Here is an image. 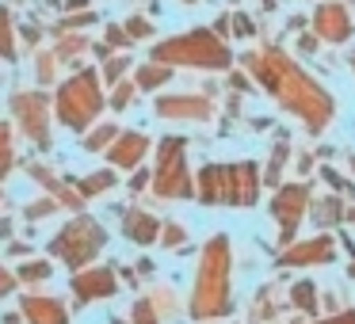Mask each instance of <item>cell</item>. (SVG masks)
Returning a JSON list of instances; mask_svg holds the SVG:
<instances>
[{
  "instance_id": "obj_1",
  "label": "cell",
  "mask_w": 355,
  "mask_h": 324,
  "mask_svg": "<svg viewBox=\"0 0 355 324\" xmlns=\"http://www.w3.org/2000/svg\"><path fill=\"white\" fill-rule=\"evenodd\" d=\"M237 65L286 111V115L298 118L309 138H321V134L329 130V123L336 118V100H332V92L313 77V73L302 69L298 57L286 54L275 42H263V46H256V50L237 54Z\"/></svg>"
},
{
  "instance_id": "obj_2",
  "label": "cell",
  "mask_w": 355,
  "mask_h": 324,
  "mask_svg": "<svg viewBox=\"0 0 355 324\" xmlns=\"http://www.w3.org/2000/svg\"><path fill=\"white\" fill-rule=\"evenodd\" d=\"M187 313L191 321H222L233 313V244L225 233L202 244L199 263H195V282L191 298H187Z\"/></svg>"
},
{
  "instance_id": "obj_3",
  "label": "cell",
  "mask_w": 355,
  "mask_h": 324,
  "mask_svg": "<svg viewBox=\"0 0 355 324\" xmlns=\"http://www.w3.org/2000/svg\"><path fill=\"white\" fill-rule=\"evenodd\" d=\"M149 62L172 65V69H199V73H230L237 65V54L230 50V42H222L210 27H191L184 35L157 42Z\"/></svg>"
},
{
  "instance_id": "obj_4",
  "label": "cell",
  "mask_w": 355,
  "mask_h": 324,
  "mask_svg": "<svg viewBox=\"0 0 355 324\" xmlns=\"http://www.w3.org/2000/svg\"><path fill=\"white\" fill-rule=\"evenodd\" d=\"M153 195L168 202L195 199V176L187 168V138H161L153 156Z\"/></svg>"
},
{
  "instance_id": "obj_5",
  "label": "cell",
  "mask_w": 355,
  "mask_h": 324,
  "mask_svg": "<svg viewBox=\"0 0 355 324\" xmlns=\"http://www.w3.org/2000/svg\"><path fill=\"white\" fill-rule=\"evenodd\" d=\"M103 92H100V73L96 69H80L77 77H69L58 92L54 107H58V118L62 126L69 130H88L96 123V115L103 111Z\"/></svg>"
},
{
  "instance_id": "obj_6",
  "label": "cell",
  "mask_w": 355,
  "mask_h": 324,
  "mask_svg": "<svg viewBox=\"0 0 355 324\" xmlns=\"http://www.w3.org/2000/svg\"><path fill=\"white\" fill-rule=\"evenodd\" d=\"M309 202H313V183L309 179H294V183H283L279 191H271L268 214L275 222L279 244H294L302 233V225L309 222Z\"/></svg>"
},
{
  "instance_id": "obj_7",
  "label": "cell",
  "mask_w": 355,
  "mask_h": 324,
  "mask_svg": "<svg viewBox=\"0 0 355 324\" xmlns=\"http://www.w3.org/2000/svg\"><path fill=\"white\" fill-rule=\"evenodd\" d=\"M103 244H107V233H103V225L96 222V217H88V214H80V217H73L69 225H65L62 233L54 237V255L62 263H69L73 271H85L88 263L96 260V255L103 252Z\"/></svg>"
},
{
  "instance_id": "obj_8",
  "label": "cell",
  "mask_w": 355,
  "mask_h": 324,
  "mask_svg": "<svg viewBox=\"0 0 355 324\" xmlns=\"http://www.w3.org/2000/svg\"><path fill=\"white\" fill-rule=\"evenodd\" d=\"M340 255V240L332 233H313V237H298L294 244L279 248L275 263L291 271H306V267H329Z\"/></svg>"
},
{
  "instance_id": "obj_9",
  "label": "cell",
  "mask_w": 355,
  "mask_h": 324,
  "mask_svg": "<svg viewBox=\"0 0 355 324\" xmlns=\"http://www.w3.org/2000/svg\"><path fill=\"white\" fill-rule=\"evenodd\" d=\"M153 111L168 123H214L218 103L207 92H168V96H157Z\"/></svg>"
},
{
  "instance_id": "obj_10",
  "label": "cell",
  "mask_w": 355,
  "mask_h": 324,
  "mask_svg": "<svg viewBox=\"0 0 355 324\" xmlns=\"http://www.w3.org/2000/svg\"><path fill=\"white\" fill-rule=\"evenodd\" d=\"M309 31L321 42H329V46H344L355 35V16L344 0H324V4L313 8V16H309Z\"/></svg>"
},
{
  "instance_id": "obj_11",
  "label": "cell",
  "mask_w": 355,
  "mask_h": 324,
  "mask_svg": "<svg viewBox=\"0 0 355 324\" xmlns=\"http://www.w3.org/2000/svg\"><path fill=\"white\" fill-rule=\"evenodd\" d=\"M263 195V168L256 161H233L230 164V202L225 206L252 210Z\"/></svg>"
},
{
  "instance_id": "obj_12",
  "label": "cell",
  "mask_w": 355,
  "mask_h": 324,
  "mask_svg": "<svg viewBox=\"0 0 355 324\" xmlns=\"http://www.w3.org/2000/svg\"><path fill=\"white\" fill-rule=\"evenodd\" d=\"M12 107H16V115H19V123H24V130L31 134L35 141H39L42 149L50 145V130H46V107H50V100L42 92H24V96H16L12 100Z\"/></svg>"
},
{
  "instance_id": "obj_13",
  "label": "cell",
  "mask_w": 355,
  "mask_h": 324,
  "mask_svg": "<svg viewBox=\"0 0 355 324\" xmlns=\"http://www.w3.org/2000/svg\"><path fill=\"white\" fill-rule=\"evenodd\" d=\"M195 199L202 206H225L230 202V164H202L195 172Z\"/></svg>"
},
{
  "instance_id": "obj_14",
  "label": "cell",
  "mask_w": 355,
  "mask_h": 324,
  "mask_svg": "<svg viewBox=\"0 0 355 324\" xmlns=\"http://www.w3.org/2000/svg\"><path fill=\"white\" fill-rule=\"evenodd\" d=\"M149 149H153V141H149L141 130H130V134H119L115 138V145L107 149V161H111V168L134 172V168H141V161H146Z\"/></svg>"
},
{
  "instance_id": "obj_15",
  "label": "cell",
  "mask_w": 355,
  "mask_h": 324,
  "mask_svg": "<svg viewBox=\"0 0 355 324\" xmlns=\"http://www.w3.org/2000/svg\"><path fill=\"white\" fill-rule=\"evenodd\" d=\"M119 290V278L111 267H85L73 275V294L80 301H100V298H111Z\"/></svg>"
},
{
  "instance_id": "obj_16",
  "label": "cell",
  "mask_w": 355,
  "mask_h": 324,
  "mask_svg": "<svg viewBox=\"0 0 355 324\" xmlns=\"http://www.w3.org/2000/svg\"><path fill=\"white\" fill-rule=\"evenodd\" d=\"M344 214H347V199L336 191L329 195H317L313 191V202H309V222H313L317 233H332L344 225Z\"/></svg>"
},
{
  "instance_id": "obj_17",
  "label": "cell",
  "mask_w": 355,
  "mask_h": 324,
  "mask_svg": "<svg viewBox=\"0 0 355 324\" xmlns=\"http://www.w3.org/2000/svg\"><path fill=\"white\" fill-rule=\"evenodd\" d=\"M161 217L157 214H149V210H141V206H126L123 210V233H126V240H134V244H153V240H161Z\"/></svg>"
},
{
  "instance_id": "obj_18",
  "label": "cell",
  "mask_w": 355,
  "mask_h": 324,
  "mask_svg": "<svg viewBox=\"0 0 355 324\" xmlns=\"http://www.w3.org/2000/svg\"><path fill=\"white\" fill-rule=\"evenodd\" d=\"M286 309H291V301L279 298V282H268L256 290L252 305H248V324H275L283 321Z\"/></svg>"
},
{
  "instance_id": "obj_19",
  "label": "cell",
  "mask_w": 355,
  "mask_h": 324,
  "mask_svg": "<svg viewBox=\"0 0 355 324\" xmlns=\"http://www.w3.org/2000/svg\"><path fill=\"white\" fill-rule=\"evenodd\" d=\"M291 161H294V149H291V141H286V130H275V145H271V156H268V164H263V187H268V191H279V187H283V172Z\"/></svg>"
},
{
  "instance_id": "obj_20",
  "label": "cell",
  "mask_w": 355,
  "mask_h": 324,
  "mask_svg": "<svg viewBox=\"0 0 355 324\" xmlns=\"http://www.w3.org/2000/svg\"><path fill=\"white\" fill-rule=\"evenodd\" d=\"M286 301H291V313H302L309 321H317V313H321V286L313 278H298L286 290Z\"/></svg>"
},
{
  "instance_id": "obj_21",
  "label": "cell",
  "mask_w": 355,
  "mask_h": 324,
  "mask_svg": "<svg viewBox=\"0 0 355 324\" xmlns=\"http://www.w3.org/2000/svg\"><path fill=\"white\" fill-rule=\"evenodd\" d=\"M24 313L31 324H69V313H65V305L58 298H27Z\"/></svg>"
},
{
  "instance_id": "obj_22",
  "label": "cell",
  "mask_w": 355,
  "mask_h": 324,
  "mask_svg": "<svg viewBox=\"0 0 355 324\" xmlns=\"http://www.w3.org/2000/svg\"><path fill=\"white\" fill-rule=\"evenodd\" d=\"M172 65H161V62H146L138 65V73H134V84H138V92H161L164 84L172 80Z\"/></svg>"
},
{
  "instance_id": "obj_23",
  "label": "cell",
  "mask_w": 355,
  "mask_h": 324,
  "mask_svg": "<svg viewBox=\"0 0 355 324\" xmlns=\"http://www.w3.org/2000/svg\"><path fill=\"white\" fill-rule=\"evenodd\" d=\"M317 179H321L329 191H336V195H344L347 202H355V179H347L344 172H336L332 164H321V168H317Z\"/></svg>"
},
{
  "instance_id": "obj_24",
  "label": "cell",
  "mask_w": 355,
  "mask_h": 324,
  "mask_svg": "<svg viewBox=\"0 0 355 324\" xmlns=\"http://www.w3.org/2000/svg\"><path fill=\"white\" fill-rule=\"evenodd\" d=\"M111 187H115V172L103 168V172H92L88 179H80V183H77V195H80V199H96V195H107Z\"/></svg>"
},
{
  "instance_id": "obj_25",
  "label": "cell",
  "mask_w": 355,
  "mask_h": 324,
  "mask_svg": "<svg viewBox=\"0 0 355 324\" xmlns=\"http://www.w3.org/2000/svg\"><path fill=\"white\" fill-rule=\"evenodd\" d=\"M115 138H119V126L115 123H103V126H96V130L85 138V149H88V153H107V149L115 145Z\"/></svg>"
},
{
  "instance_id": "obj_26",
  "label": "cell",
  "mask_w": 355,
  "mask_h": 324,
  "mask_svg": "<svg viewBox=\"0 0 355 324\" xmlns=\"http://www.w3.org/2000/svg\"><path fill=\"white\" fill-rule=\"evenodd\" d=\"M149 301H153L157 316H164V321L180 316V301H176V294H172L168 286H164V290H153V294H149Z\"/></svg>"
},
{
  "instance_id": "obj_27",
  "label": "cell",
  "mask_w": 355,
  "mask_h": 324,
  "mask_svg": "<svg viewBox=\"0 0 355 324\" xmlns=\"http://www.w3.org/2000/svg\"><path fill=\"white\" fill-rule=\"evenodd\" d=\"M134 100H138V84H130V80H119V84H115V92H111V100H107V103H111L115 111H126Z\"/></svg>"
},
{
  "instance_id": "obj_28",
  "label": "cell",
  "mask_w": 355,
  "mask_h": 324,
  "mask_svg": "<svg viewBox=\"0 0 355 324\" xmlns=\"http://www.w3.org/2000/svg\"><path fill=\"white\" fill-rule=\"evenodd\" d=\"M130 324H161V316H157L153 301H149V298L134 301V309H130Z\"/></svg>"
},
{
  "instance_id": "obj_29",
  "label": "cell",
  "mask_w": 355,
  "mask_h": 324,
  "mask_svg": "<svg viewBox=\"0 0 355 324\" xmlns=\"http://www.w3.org/2000/svg\"><path fill=\"white\" fill-rule=\"evenodd\" d=\"M161 244L164 248H184L187 244V229H184V225H176V222H164L161 225Z\"/></svg>"
},
{
  "instance_id": "obj_30",
  "label": "cell",
  "mask_w": 355,
  "mask_h": 324,
  "mask_svg": "<svg viewBox=\"0 0 355 324\" xmlns=\"http://www.w3.org/2000/svg\"><path fill=\"white\" fill-rule=\"evenodd\" d=\"M130 69V57H107V62H103V80H107V84H119V80H123V73Z\"/></svg>"
},
{
  "instance_id": "obj_31",
  "label": "cell",
  "mask_w": 355,
  "mask_h": 324,
  "mask_svg": "<svg viewBox=\"0 0 355 324\" xmlns=\"http://www.w3.org/2000/svg\"><path fill=\"white\" fill-rule=\"evenodd\" d=\"M126 35H130L134 42H138V39H153V24H149L146 16H130V19H126Z\"/></svg>"
},
{
  "instance_id": "obj_32",
  "label": "cell",
  "mask_w": 355,
  "mask_h": 324,
  "mask_svg": "<svg viewBox=\"0 0 355 324\" xmlns=\"http://www.w3.org/2000/svg\"><path fill=\"white\" fill-rule=\"evenodd\" d=\"M256 35V24L248 12H233V39H252Z\"/></svg>"
},
{
  "instance_id": "obj_33",
  "label": "cell",
  "mask_w": 355,
  "mask_h": 324,
  "mask_svg": "<svg viewBox=\"0 0 355 324\" xmlns=\"http://www.w3.org/2000/svg\"><path fill=\"white\" fill-rule=\"evenodd\" d=\"M0 57H16V50H12V24L4 8H0Z\"/></svg>"
},
{
  "instance_id": "obj_34",
  "label": "cell",
  "mask_w": 355,
  "mask_h": 324,
  "mask_svg": "<svg viewBox=\"0 0 355 324\" xmlns=\"http://www.w3.org/2000/svg\"><path fill=\"white\" fill-rule=\"evenodd\" d=\"M321 46H324V42L317 39L313 31H302V35H298V42H294V50H298L302 57H313V54H317V50H321Z\"/></svg>"
},
{
  "instance_id": "obj_35",
  "label": "cell",
  "mask_w": 355,
  "mask_h": 324,
  "mask_svg": "<svg viewBox=\"0 0 355 324\" xmlns=\"http://www.w3.org/2000/svg\"><path fill=\"white\" fill-rule=\"evenodd\" d=\"M317 168V153H309V149H302V153H294V172H298V179H309V172Z\"/></svg>"
},
{
  "instance_id": "obj_36",
  "label": "cell",
  "mask_w": 355,
  "mask_h": 324,
  "mask_svg": "<svg viewBox=\"0 0 355 324\" xmlns=\"http://www.w3.org/2000/svg\"><path fill=\"white\" fill-rule=\"evenodd\" d=\"M46 275H50V263H27V267H19V278H24V282H42Z\"/></svg>"
},
{
  "instance_id": "obj_37",
  "label": "cell",
  "mask_w": 355,
  "mask_h": 324,
  "mask_svg": "<svg viewBox=\"0 0 355 324\" xmlns=\"http://www.w3.org/2000/svg\"><path fill=\"white\" fill-rule=\"evenodd\" d=\"M210 31H214L222 42H230V39H233V16H230V12H222V16L210 24Z\"/></svg>"
},
{
  "instance_id": "obj_38",
  "label": "cell",
  "mask_w": 355,
  "mask_h": 324,
  "mask_svg": "<svg viewBox=\"0 0 355 324\" xmlns=\"http://www.w3.org/2000/svg\"><path fill=\"white\" fill-rule=\"evenodd\" d=\"M130 42H134V39L126 35V27H115V24L107 27V46H115V50H126Z\"/></svg>"
},
{
  "instance_id": "obj_39",
  "label": "cell",
  "mask_w": 355,
  "mask_h": 324,
  "mask_svg": "<svg viewBox=\"0 0 355 324\" xmlns=\"http://www.w3.org/2000/svg\"><path fill=\"white\" fill-rule=\"evenodd\" d=\"M252 84H256V80L248 77L245 69H230V88H233V92H248Z\"/></svg>"
},
{
  "instance_id": "obj_40",
  "label": "cell",
  "mask_w": 355,
  "mask_h": 324,
  "mask_svg": "<svg viewBox=\"0 0 355 324\" xmlns=\"http://www.w3.org/2000/svg\"><path fill=\"white\" fill-rule=\"evenodd\" d=\"M146 187H153V172H149V168H134L130 191H146Z\"/></svg>"
},
{
  "instance_id": "obj_41",
  "label": "cell",
  "mask_w": 355,
  "mask_h": 324,
  "mask_svg": "<svg viewBox=\"0 0 355 324\" xmlns=\"http://www.w3.org/2000/svg\"><path fill=\"white\" fill-rule=\"evenodd\" d=\"M12 168V149H8V130L0 126V176Z\"/></svg>"
},
{
  "instance_id": "obj_42",
  "label": "cell",
  "mask_w": 355,
  "mask_h": 324,
  "mask_svg": "<svg viewBox=\"0 0 355 324\" xmlns=\"http://www.w3.org/2000/svg\"><path fill=\"white\" fill-rule=\"evenodd\" d=\"M321 324H355V305H347V309H340V313L324 316Z\"/></svg>"
},
{
  "instance_id": "obj_43",
  "label": "cell",
  "mask_w": 355,
  "mask_h": 324,
  "mask_svg": "<svg viewBox=\"0 0 355 324\" xmlns=\"http://www.w3.org/2000/svg\"><path fill=\"white\" fill-rule=\"evenodd\" d=\"M321 305L329 309V316H332V313H340V309H344V305H340V298H336V294H332V290H324V294H321Z\"/></svg>"
},
{
  "instance_id": "obj_44",
  "label": "cell",
  "mask_w": 355,
  "mask_h": 324,
  "mask_svg": "<svg viewBox=\"0 0 355 324\" xmlns=\"http://www.w3.org/2000/svg\"><path fill=\"white\" fill-rule=\"evenodd\" d=\"M88 24H96V16H92V12H85V16H73V19H65V31H69V27H88Z\"/></svg>"
},
{
  "instance_id": "obj_45",
  "label": "cell",
  "mask_w": 355,
  "mask_h": 324,
  "mask_svg": "<svg viewBox=\"0 0 355 324\" xmlns=\"http://www.w3.org/2000/svg\"><path fill=\"white\" fill-rule=\"evenodd\" d=\"M50 210H54V202H39V206L27 210V217H42V214H50Z\"/></svg>"
},
{
  "instance_id": "obj_46",
  "label": "cell",
  "mask_w": 355,
  "mask_h": 324,
  "mask_svg": "<svg viewBox=\"0 0 355 324\" xmlns=\"http://www.w3.org/2000/svg\"><path fill=\"white\" fill-rule=\"evenodd\" d=\"M336 240H340V244H344V252H347V255H352V260H355V240H352V237H347V233H340V237H336Z\"/></svg>"
},
{
  "instance_id": "obj_47",
  "label": "cell",
  "mask_w": 355,
  "mask_h": 324,
  "mask_svg": "<svg viewBox=\"0 0 355 324\" xmlns=\"http://www.w3.org/2000/svg\"><path fill=\"white\" fill-rule=\"evenodd\" d=\"M286 27H291V31H298V35H302V27H309V19H306V16H291V24H286Z\"/></svg>"
},
{
  "instance_id": "obj_48",
  "label": "cell",
  "mask_w": 355,
  "mask_h": 324,
  "mask_svg": "<svg viewBox=\"0 0 355 324\" xmlns=\"http://www.w3.org/2000/svg\"><path fill=\"white\" fill-rule=\"evenodd\" d=\"M12 286H16V278H8V275H4V267H0V294H8Z\"/></svg>"
},
{
  "instance_id": "obj_49",
  "label": "cell",
  "mask_w": 355,
  "mask_h": 324,
  "mask_svg": "<svg viewBox=\"0 0 355 324\" xmlns=\"http://www.w3.org/2000/svg\"><path fill=\"white\" fill-rule=\"evenodd\" d=\"M252 130H271V118H263V115L252 118Z\"/></svg>"
},
{
  "instance_id": "obj_50",
  "label": "cell",
  "mask_w": 355,
  "mask_h": 324,
  "mask_svg": "<svg viewBox=\"0 0 355 324\" xmlns=\"http://www.w3.org/2000/svg\"><path fill=\"white\" fill-rule=\"evenodd\" d=\"M344 225H352V229H355V202H347V214H344Z\"/></svg>"
},
{
  "instance_id": "obj_51",
  "label": "cell",
  "mask_w": 355,
  "mask_h": 324,
  "mask_svg": "<svg viewBox=\"0 0 355 324\" xmlns=\"http://www.w3.org/2000/svg\"><path fill=\"white\" fill-rule=\"evenodd\" d=\"M65 8H73V12H80V8H88V0H65Z\"/></svg>"
},
{
  "instance_id": "obj_52",
  "label": "cell",
  "mask_w": 355,
  "mask_h": 324,
  "mask_svg": "<svg viewBox=\"0 0 355 324\" xmlns=\"http://www.w3.org/2000/svg\"><path fill=\"white\" fill-rule=\"evenodd\" d=\"M260 4H263L268 12H275V8H279V0H260Z\"/></svg>"
},
{
  "instance_id": "obj_53",
  "label": "cell",
  "mask_w": 355,
  "mask_h": 324,
  "mask_svg": "<svg viewBox=\"0 0 355 324\" xmlns=\"http://www.w3.org/2000/svg\"><path fill=\"white\" fill-rule=\"evenodd\" d=\"M344 161H347V168H352V176H355V153H347Z\"/></svg>"
},
{
  "instance_id": "obj_54",
  "label": "cell",
  "mask_w": 355,
  "mask_h": 324,
  "mask_svg": "<svg viewBox=\"0 0 355 324\" xmlns=\"http://www.w3.org/2000/svg\"><path fill=\"white\" fill-rule=\"evenodd\" d=\"M347 275H352V278H355V260H352V263H347Z\"/></svg>"
},
{
  "instance_id": "obj_55",
  "label": "cell",
  "mask_w": 355,
  "mask_h": 324,
  "mask_svg": "<svg viewBox=\"0 0 355 324\" xmlns=\"http://www.w3.org/2000/svg\"><path fill=\"white\" fill-rule=\"evenodd\" d=\"M184 4H202V0H184Z\"/></svg>"
},
{
  "instance_id": "obj_56",
  "label": "cell",
  "mask_w": 355,
  "mask_h": 324,
  "mask_svg": "<svg viewBox=\"0 0 355 324\" xmlns=\"http://www.w3.org/2000/svg\"><path fill=\"white\" fill-rule=\"evenodd\" d=\"M202 324H222V321H202Z\"/></svg>"
},
{
  "instance_id": "obj_57",
  "label": "cell",
  "mask_w": 355,
  "mask_h": 324,
  "mask_svg": "<svg viewBox=\"0 0 355 324\" xmlns=\"http://www.w3.org/2000/svg\"><path fill=\"white\" fill-rule=\"evenodd\" d=\"M352 73H355V57H352Z\"/></svg>"
},
{
  "instance_id": "obj_58",
  "label": "cell",
  "mask_w": 355,
  "mask_h": 324,
  "mask_svg": "<svg viewBox=\"0 0 355 324\" xmlns=\"http://www.w3.org/2000/svg\"><path fill=\"white\" fill-rule=\"evenodd\" d=\"M111 324H126V321H111Z\"/></svg>"
},
{
  "instance_id": "obj_59",
  "label": "cell",
  "mask_w": 355,
  "mask_h": 324,
  "mask_svg": "<svg viewBox=\"0 0 355 324\" xmlns=\"http://www.w3.org/2000/svg\"><path fill=\"white\" fill-rule=\"evenodd\" d=\"M306 324H321V321H306Z\"/></svg>"
}]
</instances>
